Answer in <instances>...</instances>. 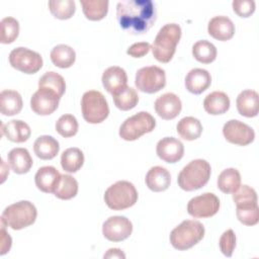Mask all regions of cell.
Segmentation results:
<instances>
[{
  "label": "cell",
  "mask_w": 259,
  "mask_h": 259,
  "mask_svg": "<svg viewBox=\"0 0 259 259\" xmlns=\"http://www.w3.org/2000/svg\"><path fill=\"white\" fill-rule=\"evenodd\" d=\"M232 5L234 11L240 17H249L255 11V2L253 0H235Z\"/></svg>",
  "instance_id": "7bdbcfd3"
},
{
  "label": "cell",
  "mask_w": 259,
  "mask_h": 259,
  "mask_svg": "<svg viewBox=\"0 0 259 259\" xmlns=\"http://www.w3.org/2000/svg\"><path fill=\"white\" fill-rule=\"evenodd\" d=\"M156 5L151 0H122L116 6L119 26L135 34L147 32L156 21Z\"/></svg>",
  "instance_id": "6da1fadb"
},
{
  "label": "cell",
  "mask_w": 259,
  "mask_h": 259,
  "mask_svg": "<svg viewBox=\"0 0 259 259\" xmlns=\"http://www.w3.org/2000/svg\"><path fill=\"white\" fill-rule=\"evenodd\" d=\"M38 87L53 90L60 97H62L66 90V83L64 78L60 74L56 72H47L39 78Z\"/></svg>",
  "instance_id": "8d00e7d4"
},
{
  "label": "cell",
  "mask_w": 259,
  "mask_h": 259,
  "mask_svg": "<svg viewBox=\"0 0 259 259\" xmlns=\"http://www.w3.org/2000/svg\"><path fill=\"white\" fill-rule=\"evenodd\" d=\"M233 200L236 205L247 202H257V193L254 188L246 184L240 185V187L233 192Z\"/></svg>",
  "instance_id": "60d3db41"
},
{
  "label": "cell",
  "mask_w": 259,
  "mask_h": 259,
  "mask_svg": "<svg viewBox=\"0 0 259 259\" xmlns=\"http://www.w3.org/2000/svg\"><path fill=\"white\" fill-rule=\"evenodd\" d=\"M203 236L204 227L200 222L186 220L172 230L170 233V243L176 250L184 251L199 243Z\"/></svg>",
  "instance_id": "277c9868"
},
{
  "label": "cell",
  "mask_w": 259,
  "mask_h": 259,
  "mask_svg": "<svg viewBox=\"0 0 259 259\" xmlns=\"http://www.w3.org/2000/svg\"><path fill=\"white\" fill-rule=\"evenodd\" d=\"M82 10L87 19L97 21L103 19L108 11L107 0H82Z\"/></svg>",
  "instance_id": "f546056e"
},
{
  "label": "cell",
  "mask_w": 259,
  "mask_h": 259,
  "mask_svg": "<svg viewBox=\"0 0 259 259\" xmlns=\"http://www.w3.org/2000/svg\"><path fill=\"white\" fill-rule=\"evenodd\" d=\"M217 48L208 40L202 39L196 41L192 47V55L194 59L202 64H209L217 58Z\"/></svg>",
  "instance_id": "e575fe53"
},
{
  "label": "cell",
  "mask_w": 259,
  "mask_h": 259,
  "mask_svg": "<svg viewBox=\"0 0 259 259\" xmlns=\"http://www.w3.org/2000/svg\"><path fill=\"white\" fill-rule=\"evenodd\" d=\"M135 84L142 92L156 93L166 85L165 71L157 66L143 67L137 71Z\"/></svg>",
  "instance_id": "9c48e42d"
},
{
  "label": "cell",
  "mask_w": 259,
  "mask_h": 259,
  "mask_svg": "<svg viewBox=\"0 0 259 259\" xmlns=\"http://www.w3.org/2000/svg\"><path fill=\"white\" fill-rule=\"evenodd\" d=\"M145 181L149 189L155 192H161L168 189L170 186L171 176L166 168L155 166L148 171Z\"/></svg>",
  "instance_id": "44dd1931"
},
{
  "label": "cell",
  "mask_w": 259,
  "mask_h": 259,
  "mask_svg": "<svg viewBox=\"0 0 259 259\" xmlns=\"http://www.w3.org/2000/svg\"><path fill=\"white\" fill-rule=\"evenodd\" d=\"M84 154L79 148H69L62 153L61 166L69 173H75L83 166Z\"/></svg>",
  "instance_id": "1f68e13d"
},
{
  "label": "cell",
  "mask_w": 259,
  "mask_h": 259,
  "mask_svg": "<svg viewBox=\"0 0 259 259\" xmlns=\"http://www.w3.org/2000/svg\"><path fill=\"white\" fill-rule=\"evenodd\" d=\"M1 131L3 136L14 143H23L27 141L31 134L29 125L20 119H12L5 124L2 123Z\"/></svg>",
  "instance_id": "7402d4cb"
},
{
  "label": "cell",
  "mask_w": 259,
  "mask_h": 259,
  "mask_svg": "<svg viewBox=\"0 0 259 259\" xmlns=\"http://www.w3.org/2000/svg\"><path fill=\"white\" fill-rule=\"evenodd\" d=\"M1 25V42L11 44L13 42L19 33V23L13 17H5L0 22Z\"/></svg>",
  "instance_id": "f35d334b"
},
{
  "label": "cell",
  "mask_w": 259,
  "mask_h": 259,
  "mask_svg": "<svg viewBox=\"0 0 259 259\" xmlns=\"http://www.w3.org/2000/svg\"><path fill=\"white\" fill-rule=\"evenodd\" d=\"M56 131L64 138H71L78 132V121L72 114H63L56 122Z\"/></svg>",
  "instance_id": "ab89813d"
},
{
  "label": "cell",
  "mask_w": 259,
  "mask_h": 259,
  "mask_svg": "<svg viewBox=\"0 0 259 259\" xmlns=\"http://www.w3.org/2000/svg\"><path fill=\"white\" fill-rule=\"evenodd\" d=\"M220 209L219 197L211 193L205 192L191 198L187 203V212L196 219L210 218Z\"/></svg>",
  "instance_id": "8fae6325"
},
{
  "label": "cell",
  "mask_w": 259,
  "mask_h": 259,
  "mask_svg": "<svg viewBox=\"0 0 259 259\" xmlns=\"http://www.w3.org/2000/svg\"><path fill=\"white\" fill-rule=\"evenodd\" d=\"M241 185V175L235 168H228L218 177V187L224 193H233Z\"/></svg>",
  "instance_id": "4dcf8cb0"
},
{
  "label": "cell",
  "mask_w": 259,
  "mask_h": 259,
  "mask_svg": "<svg viewBox=\"0 0 259 259\" xmlns=\"http://www.w3.org/2000/svg\"><path fill=\"white\" fill-rule=\"evenodd\" d=\"M211 173L210 165L203 159L190 161L178 174L177 182L181 189L193 191L203 187L209 180Z\"/></svg>",
  "instance_id": "3957f363"
},
{
  "label": "cell",
  "mask_w": 259,
  "mask_h": 259,
  "mask_svg": "<svg viewBox=\"0 0 259 259\" xmlns=\"http://www.w3.org/2000/svg\"><path fill=\"white\" fill-rule=\"evenodd\" d=\"M181 37V27L177 23H167L158 31L151 46L154 58L161 63H168L173 58L176 46Z\"/></svg>",
  "instance_id": "7a4b0ae2"
},
{
  "label": "cell",
  "mask_w": 259,
  "mask_h": 259,
  "mask_svg": "<svg viewBox=\"0 0 259 259\" xmlns=\"http://www.w3.org/2000/svg\"><path fill=\"white\" fill-rule=\"evenodd\" d=\"M35 155L41 160H51L57 156L60 150L58 141L52 136H40L33 144Z\"/></svg>",
  "instance_id": "4316f807"
},
{
  "label": "cell",
  "mask_w": 259,
  "mask_h": 259,
  "mask_svg": "<svg viewBox=\"0 0 259 259\" xmlns=\"http://www.w3.org/2000/svg\"><path fill=\"white\" fill-rule=\"evenodd\" d=\"M77 192H78L77 180L69 174H61V177L53 192L55 196H57L60 199L67 200L75 197Z\"/></svg>",
  "instance_id": "d6a6232c"
},
{
  "label": "cell",
  "mask_w": 259,
  "mask_h": 259,
  "mask_svg": "<svg viewBox=\"0 0 259 259\" xmlns=\"http://www.w3.org/2000/svg\"><path fill=\"white\" fill-rule=\"evenodd\" d=\"M211 83L208 71L200 68L190 70L185 77V87L192 94H200L205 91Z\"/></svg>",
  "instance_id": "d6986e66"
},
{
  "label": "cell",
  "mask_w": 259,
  "mask_h": 259,
  "mask_svg": "<svg viewBox=\"0 0 259 259\" xmlns=\"http://www.w3.org/2000/svg\"><path fill=\"white\" fill-rule=\"evenodd\" d=\"M176 130L182 139L193 141L200 137L202 133V124L199 119L193 116H185L178 121Z\"/></svg>",
  "instance_id": "83f0119b"
},
{
  "label": "cell",
  "mask_w": 259,
  "mask_h": 259,
  "mask_svg": "<svg viewBox=\"0 0 259 259\" xmlns=\"http://www.w3.org/2000/svg\"><path fill=\"white\" fill-rule=\"evenodd\" d=\"M133 232V225L122 215L108 218L102 225L103 236L111 242H121L127 239Z\"/></svg>",
  "instance_id": "4fadbf2b"
},
{
  "label": "cell",
  "mask_w": 259,
  "mask_h": 259,
  "mask_svg": "<svg viewBox=\"0 0 259 259\" xmlns=\"http://www.w3.org/2000/svg\"><path fill=\"white\" fill-rule=\"evenodd\" d=\"M237 206V218L246 226H254L259 222V207L257 202L242 203Z\"/></svg>",
  "instance_id": "d590c367"
},
{
  "label": "cell",
  "mask_w": 259,
  "mask_h": 259,
  "mask_svg": "<svg viewBox=\"0 0 259 259\" xmlns=\"http://www.w3.org/2000/svg\"><path fill=\"white\" fill-rule=\"evenodd\" d=\"M157 114L166 120L175 118L181 111L182 103L180 98L171 92L162 94L154 103Z\"/></svg>",
  "instance_id": "2e32d148"
},
{
  "label": "cell",
  "mask_w": 259,
  "mask_h": 259,
  "mask_svg": "<svg viewBox=\"0 0 259 259\" xmlns=\"http://www.w3.org/2000/svg\"><path fill=\"white\" fill-rule=\"evenodd\" d=\"M207 31L210 36L218 40H229L235 34V25L233 21L224 15L212 17L207 25Z\"/></svg>",
  "instance_id": "e0dca14e"
},
{
  "label": "cell",
  "mask_w": 259,
  "mask_h": 259,
  "mask_svg": "<svg viewBox=\"0 0 259 259\" xmlns=\"http://www.w3.org/2000/svg\"><path fill=\"white\" fill-rule=\"evenodd\" d=\"M230 98L225 92L213 91L204 98L203 107L207 113L218 115L227 112L230 108Z\"/></svg>",
  "instance_id": "d4e9b609"
},
{
  "label": "cell",
  "mask_w": 259,
  "mask_h": 259,
  "mask_svg": "<svg viewBox=\"0 0 259 259\" xmlns=\"http://www.w3.org/2000/svg\"><path fill=\"white\" fill-rule=\"evenodd\" d=\"M223 135L228 142L238 146H247L255 139L253 128L237 119H230L224 124Z\"/></svg>",
  "instance_id": "7c38bea8"
},
{
  "label": "cell",
  "mask_w": 259,
  "mask_h": 259,
  "mask_svg": "<svg viewBox=\"0 0 259 259\" xmlns=\"http://www.w3.org/2000/svg\"><path fill=\"white\" fill-rule=\"evenodd\" d=\"M61 177L60 172L53 166L40 167L34 176L36 187L46 193L54 192L57 183Z\"/></svg>",
  "instance_id": "ffe728a7"
},
{
  "label": "cell",
  "mask_w": 259,
  "mask_h": 259,
  "mask_svg": "<svg viewBox=\"0 0 259 259\" xmlns=\"http://www.w3.org/2000/svg\"><path fill=\"white\" fill-rule=\"evenodd\" d=\"M219 245L222 253L227 257H231L236 247V235L234 231L231 229L225 231L220 238Z\"/></svg>",
  "instance_id": "b9f144b4"
},
{
  "label": "cell",
  "mask_w": 259,
  "mask_h": 259,
  "mask_svg": "<svg viewBox=\"0 0 259 259\" xmlns=\"http://www.w3.org/2000/svg\"><path fill=\"white\" fill-rule=\"evenodd\" d=\"M10 65L25 74H34L42 67L41 56L27 48L19 47L13 49L9 54Z\"/></svg>",
  "instance_id": "30bf717a"
},
{
  "label": "cell",
  "mask_w": 259,
  "mask_h": 259,
  "mask_svg": "<svg viewBox=\"0 0 259 259\" xmlns=\"http://www.w3.org/2000/svg\"><path fill=\"white\" fill-rule=\"evenodd\" d=\"M156 152L158 157L163 161L176 163L184 155V146L181 141L173 137H166L157 143Z\"/></svg>",
  "instance_id": "9a60e30c"
},
{
  "label": "cell",
  "mask_w": 259,
  "mask_h": 259,
  "mask_svg": "<svg viewBox=\"0 0 259 259\" xmlns=\"http://www.w3.org/2000/svg\"><path fill=\"white\" fill-rule=\"evenodd\" d=\"M104 258H122V259H124L125 255L122 253V251L120 249L111 248L104 254Z\"/></svg>",
  "instance_id": "bcb514c9"
},
{
  "label": "cell",
  "mask_w": 259,
  "mask_h": 259,
  "mask_svg": "<svg viewBox=\"0 0 259 259\" xmlns=\"http://www.w3.org/2000/svg\"><path fill=\"white\" fill-rule=\"evenodd\" d=\"M112 98L115 106L123 111L134 108L139 102V95L137 91L128 86L112 94Z\"/></svg>",
  "instance_id": "836d02e7"
},
{
  "label": "cell",
  "mask_w": 259,
  "mask_h": 259,
  "mask_svg": "<svg viewBox=\"0 0 259 259\" xmlns=\"http://www.w3.org/2000/svg\"><path fill=\"white\" fill-rule=\"evenodd\" d=\"M5 227L6 226L3 223H1V232H0V234H1V252H0V254L1 255L6 254L10 250L11 243H12L11 237L5 231Z\"/></svg>",
  "instance_id": "f6af8a7d"
},
{
  "label": "cell",
  "mask_w": 259,
  "mask_h": 259,
  "mask_svg": "<svg viewBox=\"0 0 259 259\" xmlns=\"http://www.w3.org/2000/svg\"><path fill=\"white\" fill-rule=\"evenodd\" d=\"M51 13L59 19L71 18L76 10V5L73 0H51L49 1Z\"/></svg>",
  "instance_id": "74e56055"
},
{
  "label": "cell",
  "mask_w": 259,
  "mask_h": 259,
  "mask_svg": "<svg viewBox=\"0 0 259 259\" xmlns=\"http://www.w3.org/2000/svg\"><path fill=\"white\" fill-rule=\"evenodd\" d=\"M238 112L246 117H254L258 114V93L251 89L243 90L236 99Z\"/></svg>",
  "instance_id": "603a6c76"
},
{
  "label": "cell",
  "mask_w": 259,
  "mask_h": 259,
  "mask_svg": "<svg viewBox=\"0 0 259 259\" xmlns=\"http://www.w3.org/2000/svg\"><path fill=\"white\" fill-rule=\"evenodd\" d=\"M83 118L89 123H100L109 114V107L103 94L90 90L83 94L81 99Z\"/></svg>",
  "instance_id": "52a82bcc"
},
{
  "label": "cell",
  "mask_w": 259,
  "mask_h": 259,
  "mask_svg": "<svg viewBox=\"0 0 259 259\" xmlns=\"http://www.w3.org/2000/svg\"><path fill=\"white\" fill-rule=\"evenodd\" d=\"M0 108L3 115L18 114L22 109L21 95L14 90H3L0 93Z\"/></svg>",
  "instance_id": "484cf974"
},
{
  "label": "cell",
  "mask_w": 259,
  "mask_h": 259,
  "mask_svg": "<svg viewBox=\"0 0 259 259\" xmlns=\"http://www.w3.org/2000/svg\"><path fill=\"white\" fill-rule=\"evenodd\" d=\"M60 99L61 97L55 91L38 87L30 98V107L36 114L49 115L58 108Z\"/></svg>",
  "instance_id": "5bb4252c"
},
{
  "label": "cell",
  "mask_w": 259,
  "mask_h": 259,
  "mask_svg": "<svg viewBox=\"0 0 259 259\" xmlns=\"http://www.w3.org/2000/svg\"><path fill=\"white\" fill-rule=\"evenodd\" d=\"M156 126V119L147 111H140L127 117L119 127V137L124 141H136L151 133Z\"/></svg>",
  "instance_id": "ba28073f"
},
{
  "label": "cell",
  "mask_w": 259,
  "mask_h": 259,
  "mask_svg": "<svg viewBox=\"0 0 259 259\" xmlns=\"http://www.w3.org/2000/svg\"><path fill=\"white\" fill-rule=\"evenodd\" d=\"M37 215L36 207L28 200H20L8 205L2 212L1 223L12 230H21L32 225Z\"/></svg>",
  "instance_id": "5b68a950"
},
{
  "label": "cell",
  "mask_w": 259,
  "mask_h": 259,
  "mask_svg": "<svg viewBox=\"0 0 259 259\" xmlns=\"http://www.w3.org/2000/svg\"><path fill=\"white\" fill-rule=\"evenodd\" d=\"M138 200V191L130 181L121 180L110 185L104 193L106 205L113 210H121L133 206Z\"/></svg>",
  "instance_id": "8992f818"
},
{
  "label": "cell",
  "mask_w": 259,
  "mask_h": 259,
  "mask_svg": "<svg viewBox=\"0 0 259 259\" xmlns=\"http://www.w3.org/2000/svg\"><path fill=\"white\" fill-rule=\"evenodd\" d=\"M101 81L106 91L111 94H114L117 91L126 87L127 76L125 71L122 68L117 66H112L107 68L103 72Z\"/></svg>",
  "instance_id": "ac0fdd59"
},
{
  "label": "cell",
  "mask_w": 259,
  "mask_h": 259,
  "mask_svg": "<svg viewBox=\"0 0 259 259\" xmlns=\"http://www.w3.org/2000/svg\"><path fill=\"white\" fill-rule=\"evenodd\" d=\"M51 60L56 67L70 68L76 60L75 51L67 45H58L51 51Z\"/></svg>",
  "instance_id": "f1b7e54d"
},
{
  "label": "cell",
  "mask_w": 259,
  "mask_h": 259,
  "mask_svg": "<svg viewBox=\"0 0 259 259\" xmlns=\"http://www.w3.org/2000/svg\"><path fill=\"white\" fill-rule=\"evenodd\" d=\"M151 49V45L147 41H140L132 45L127 50L126 54L134 58H142L149 53Z\"/></svg>",
  "instance_id": "ee69618b"
},
{
  "label": "cell",
  "mask_w": 259,
  "mask_h": 259,
  "mask_svg": "<svg viewBox=\"0 0 259 259\" xmlns=\"http://www.w3.org/2000/svg\"><path fill=\"white\" fill-rule=\"evenodd\" d=\"M7 161L16 174L27 173L32 166V158L24 148H14L7 155Z\"/></svg>",
  "instance_id": "cb8c5ba5"
}]
</instances>
